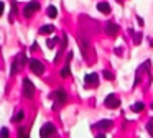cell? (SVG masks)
I'll list each match as a JSON object with an SVG mask.
<instances>
[{
    "label": "cell",
    "mask_w": 153,
    "mask_h": 138,
    "mask_svg": "<svg viewBox=\"0 0 153 138\" xmlns=\"http://www.w3.org/2000/svg\"><path fill=\"white\" fill-rule=\"evenodd\" d=\"M25 61H27V56H25L23 53H22V54H18L17 58L13 59V64H12V74H17V72L25 66Z\"/></svg>",
    "instance_id": "1"
},
{
    "label": "cell",
    "mask_w": 153,
    "mask_h": 138,
    "mask_svg": "<svg viewBox=\"0 0 153 138\" xmlns=\"http://www.w3.org/2000/svg\"><path fill=\"white\" fill-rule=\"evenodd\" d=\"M35 95V85L30 79H23V97L31 99Z\"/></svg>",
    "instance_id": "2"
},
{
    "label": "cell",
    "mask_w": 153,
    "mask_h": 138,
    "mask_svg": "<svg viewBox=\"0 0 153 138\" xmlns=\"http://www.w3.org/2000/svg\"><path fill=\"white\" fill-rule=\"evenodd\" d=\"M104 105H105L107 108H119L120 107V99L117 97L115 94H109L105 97V100H104Z\"/></svg>",
    "instance_id": "3"
},
{
    "label": "cell",
    "mask_w": 153,
    "mask_h": 138,
    "mask_svg": "<svg viewBox=\"0 0 153 138\" xmlns=\"http://www.w3.org/2000/svg\"><path fill=\"white\" fill-rule=\"evenodd\" d=\"M84 84H86V87H97V85H99V76H97V72L86 74V77H84Z\"/></svg>",
    "instance_id": "4"
},
{
    "label": "cell",
    "mask_w": 153,
    "mask_h": 138,
    "mask_svg": "<svg viewBox=\"0 0 153 138\" xmlns=\"http://www.w3.org/2000/svg\"><path fill=\"white\" fill-rule=\"evenodd\" d=\"M38 8H40V3H38L36 0L30 2V3H28V5L23 8V16H25V18H30V16L33 15L35 12H38Z\"/></svg>",
    "instance_id": "5"
},
{
    "label": "cell",
    "mask_w": 153,
    "mask_h": 138,
    "mask_svg": "<svg viewBox=\"0 0 153 138\" xmlns=\"http://www.w3.org/2000/svg\"><path fill=\"white\" fill-rule=\"evenodd\" d=\"M30 68H31V71H33L36 76H41V74L45 72V66H43V62L38 61V59H30Z\"/></svg>",
    "instance_id": "6"
},
{
    "label": "cell",
    "mask_w": 153,
    "mask_h": 138,
    "mask_svg": "<svg viewBox=\"0 0 153 138\" xmlns=\"http://www.w3.org/2000/svg\"><path fill=\"white\" fill-rule=\"evenodd\" d=\"M54 133H56V127L53 123H45L40 130V137H43V138L50 137V135H54Z\"/></svg>",
    "instance_id": "7"
},
{
    "label": "cell",
    "mask_w": 153,
    "mask_h": 138,
    "mask_svg": "<svg viewBox=\"0 0 153 138\" xmlns=\"http://www.w3.org/2000/svg\"><path fill=\"white\" fill-rule=\"evenodd\" d=\"M51 99H54V100H56V104H66L68 94L63 91V89H59V91L53 92V95H51Z\"/></svg>",
    "instance_id": "8"
},
{
    "label": "cell",
    "mask_w": 153,
    "mask_h": 138,
    "mask_svg": "<svg viewBox=\"0 0 153 138\" xmlns=\"http://www.w3.org/2000/svg\"><path fill=\"white\" fill-rule=\"evenodd\" d=\"M119 30H120L119 25H115V23H112V22H109V23L105 25V33H107L109 36H115L117 33H119Z\"/></svg>",
    "instance_id": "9"
},
{
    "label": "cell",
    "mask_w": 153,
    "mask_h": 138,
    "mask_svg": "<svg viewBox=\"0 0 153 138\" xmlns=\"http://www.w3.org/2000/svg\"><path fill=\"white\" fill-rule=\"evenodd\" d=\"M79 48H81V53H82V56L87 59V51H89V41H87L86 38H81V36H79Z\"/></svg>",
    "instance_id": "10"
},
{
    "label": "cell",
    "mask_w": 153,
    "mask_h": 138,
    "mask_svg": "<svg viewBox=\"0 0 153 138\" xmlns=\"http://www.w3.org/2000/svg\"><path fill=\"white\" fill-rule=\"evenodd\" d=\"M112 125H114L112 120H100V122H97V123H96V128H99V130L105 131V130H109Z\"/></svg>",
    "instance_id": "11"
},
{
    "label": "cell",
    "mask_w": 153,
    "mask_h": 138,
    "mask_svg": "<svg viewBox=\"0 0 153 138\" xmlns=\"http://www.w3.org/2000/svg\"><path fill=\"white\" fill-rule=\"evenodd\" d=\"M97 10H99L100 13H104V15H109L112 8H110V5L107 2H99L97 3Z\"/></svg>",
    "instance_id": "12"
},
{
    "label": "cell",
    "mask_w": 153,
    "mask_h": 138,
    "mask_svg": "<svg viewBox=\"0 0 153 138\" xmlns=\"http://www.w3.org/2000/svg\"><path fill=\"white\" fill-rule=\"evenodd\" d=\"M54 31V26L53 25H45V26H41L40 28V35H51V33Z\"/></svg>",
    "instance_id": "13"
},
{
    "label": "cell",
    "mask_w": 153,
    "mask_h": 138,
    "mask_svg": "<svg viewBox=\"0 0 153 138\" xmlns=\"http://www.w3.org/2000/svg\"><path fill=\"white\" fill-rule=\"evenodd\" d=\"M46 13H48V16H50V18H56V16H58V10H56V7L50 5V7H48V10H46Z\"/></svg>",
    "instance_id": "14"
},
{
    "label": "cell",
    "mask_w": 153,
    "mask_h": 138,
    "mask_svg": "<svg viewBox=\"0 0 153 138\" xmlns=\"http://www.w3.org/2000/svg\"><path fill=\"white\" fill-rule=\"evenodd\" d=\"M132 110H133V112H142V110H145V104H142V102H137V104L132 105Z\"/></svg>",
    "instance_id": "15"
},
{
    "label": "cell",
    "mask_w": 153,
    "mask_h": 138,
    "mask_svg": "<svg viewBox=\"0 0 153 138\" xmlns=\"http://www.w3.org/2000/svg\"><path fill=\"white\" fill-rule=\"evenodd\" d=\"M69 74H71L69 66H64V68L61 69V77H63V79H66V77H69Z\"/></svg>",
    "instance_id": "16"
},
{
    "label": "cell",
    "mask_w": 153,
    "mask_h": 138,
    "mask_svg": "<svg viewBox=\"0 0 153 138\" xmlns=\"http://www.w3.org/2000/svg\"><path fill=\"white\" fill-rule=\"evenodd\" d=\"M133 43H135L137 46L142 43V33H135V35H133Z\"/></svg>",
    "instance_id": "17"
},
{
    "label": "cell",
    "mask_w": 153,
    "mask_h": 138,
    "mask_svg": "<svg viewBox=\"0 0 153 138\" xmlns=\"http://www.w3.org/2000/svg\"><path fill=\"white\" fill-rule=\"evenodd\" d=\"M23 117H25V114H23V112H17V115H15V117H13V122H20V120H23Z\"/></svg>",
    "instance_id": "18"
},
{
    "label": "cell",
    "mask_w": 153,
    "mask_h": 138,
    "mask_svg": "<svg viewBox=\"0 0 153 138\" xmlns=\"http://www.w3.org/2000/svg\"><path fill=\"white\" fill-rule=\"evenodd\" d=\"M146 131H148V135L153 137V120H150L148 123H146Z\"/></svg>",
    "instance_id": "19"
},
{
    "label": "cell",
    "mask_w": 153,
    "mask_h": 138,
    "mask_svg": "<svg viewBox=\"0 0 153 138\" xmlns=\"http://www.w3.org/2000/svg\"><path fill=\"white\" fill-rule=\"evenodd\" d=\"M48 48H54V45H58V38H53V39H48Z\"/></svg>",
    "instance_id": "20"
},
{
    "label": "cell",
    "mask_w": 153,
    "mask_h": 138,
    "mask_svg": "<svg viewBox=\"0 0 153 138\" xmlns=\"http://www.w3.org/2000/svg\"><path fill=\"white\" fill-rule=\"evenodd\" d=\"M104 77H105L107 81H112V79H114V74H112L110 71H104Z\"/></svg>",
    "instance_id": "21"
},
{
    "label": "cell",
    "mask_w": 153,
    "mask_h": 138,
    "mask_svg": "<svg viewBox=\"0 0 153 138\" xmlns=\"http://www.w3.org/2000/svg\"><path fill=\"white\" fill-rule=\"evenodd\" d=\"M7 135H8L7 128H2V130H0V137H7Z\"/></svg>",
    "instance_id": "22"
},
{
    "label": "cell",
    "mask_w": 153,
    "mask_h": 138,
    "mask_svg": "<svg viewBox=\"0 0 153 138\" xmlns=\"http://www.w3.org/2000/svg\"><path fill=\"white\" fill-rule=\"evenodd\" d=\"M122 53H123V51H122V48H115V54H119V56H120Z\"/></svg>",
    "instance_id": "23"
},
{
    "label": "cell",
    "mask_w": 153,
    "mask_h": 138,
    "mask_svg": "<svg viewBox=\"0 0 153 138\" xmlns=\"http://www.w3.org/2000/svg\"><path fill=\"white\" fill-rule=\"evenodd\" d=\"M2 13H4V2H0V16H2Z\"/></svg>",
    "instance_id": "24"
},
{
    "label": "cell",
    "mask_w": 153,
    "mask_h": 138,
    "mask_svg": "<svg viewBox=\"0 0 153 138\" xmlns=\"http://www.w3.org/2000/svg\"><path fill=\"white\" fill-rule=\"evenodd\" d=\"M18 135H20V137H27V131H25V130H20V131H18Z\"/></svg>",
    "instance_id": "25"
},
{
    "label": "cell",
    "mask_w": 153,
    "mask_h": 138,
    "mask_svg": "<svg viewBox=\"0 0 153 138\" xmlns=\"http://www.w3.org/2000/svg\"><path fill=\"white\" fill-rule=\"evenodd\" d=\"M117 2H122V0H117Z\"/></svg>",
    "instance_id": "26"
},
{
    "label": "cell",
    "mask_w": 153,
    "mask_h": 138,
    "mask_svg": "<svg viewBox=\"0 0 153 138\" xmlns=\"http://www.w3.org/2000/svg\"><path fill=\"white\" fill-rule=\"evenodd\" d=\"M152 108H153V104H152Z\"/></svg>",
    "instance_id": "27"
}]
</instances>
